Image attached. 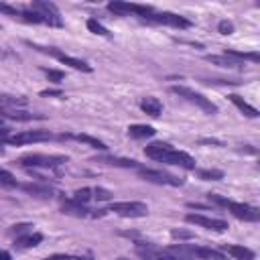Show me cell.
<instances>
[{"mask_svg":"<svg viewBox=\"0 0 260 260\" xmlns=\"http://www.w3.org/2000/svg\"><path fill=\"white\" fill-rule=\"evenodd\" d=\"M144 154L152 160H158V162H165V165H175V167H181V169H187V171H193L195 169V158L185 152V150H177L173 148L169 142H150L144 146Z\"/></svg>","mask_w":260,"mask_h":260,"instance_id":"6da1fadb","label":"cell"},{"mask_svg":"<svg viewBox=\"0 0 260 260\" xmlns=\"http://www.w3.org/2000/svg\"><path fill=\"white\" fill-rule=\"evenodd\" d=\"M69 158L63 154H41V152H28L22 154L16 162L24 169H55L59 165H65Z\"/></svg>","mask_w":260,"mask_h":260,"instance_id":"7a4b0ae2","label":"cell"},{"mask_svg":"<svg viewBox=\"0 0 260 260\" xmlns=\"http://www.w3.org/2000/svg\"><path fill=\"white\" fill-rule=\"evenodd\" d=\"M169 91L175 93V95H179V98H183V100H187V102H191V104H195L197 108H201V110L207 112V114H215V112H217V106H215L209 98H205L203 93H199V91H195V89H191V87H185V85H171Z\"/></svg>","mask_w":260,"mask_h":260,"instance_id":"3957f363","label":"cell"},{"mask_svg":"<svg viewBox=\"0 0 260 260\" xmlns=\"http://www.w3.org/2000/svg\"><path fill=\"white\" fill-rule=\"evenodd\" d=\"M108 10L112 14H118V16H140L142 20H148V16L154 12L152 6H144V4H132V2H110L108 4Z\"/></svg>","mask_w":260,"mask_h":260,"instance_id":"277c9868","label":"cell"},{"mask_svg":"<svg viewBox=\"0 0 260 260\" xmlns=\"http://www.w3.org/2000/svg\"><path fill=\"white\" fill-rule=\"evenodd\" d=\"M106 211H112L120 217H146L148 205L142 201H118V203H112Z\"/></svg>","mask_w":260,"mask_h":260,"instance_id":"5b68a950","label":"cell"},{"mask_svg":"<svg viewBox=\"0 0 260 260\" xmlns=\"http://www.w3.org/2000/svg\"><path fill=\"white\" fill-rule=\"evenodd\" d=\"M138 175L144 179V181H150V183H156V185H171V187H181L185 181L177 175H171L167 171H156V169H138Z\"/></svg>","mask_w":260,"mask_h":260,"instance_id":"8992f818","label":"cell"},{"mask_svg":"<svg viewBox=\"0 0 260 260\" xmlns=\"http://www.w3.org/2000/svg\"><path fill=\"white\" fill-rule=\"evenodd\" d=\"M30 8L35 12H39V16L43 18V24H51V26H63L61 20V12L53 2H32Z\"/></svg>","mask_w":260,"mask_h":260,"instance_id":"52a82bcc","label":"cell"},{"mask_svg":"<svg viewBox=\"0 0 260 260\" xmlns=\"http://www.w3.org/2000/svg\"><path fill=\"white\" fill-rule=\"evenodd\" d=\"M134 248L142 260H173L169 256L167 248H160L152 242H134Z\"/></svg>","mask_w":260,"mask_h":260,"instance_id":"ba28073f","label":"cell"},{"mask_svg":"<svg viewBox=\"0 0 260 260\" xmlns=\"http://www.w3.org/2000/svg\"><path fill=\"white\" fill-rule=\"evenodd\" d=\"M146 22H156V24H167V26H175V28H189L191 20H187L185 16H179L175 12H152L148 16Z\"/></svg>","mask_w":260,"mask_h":260,"instance_id":"9c48e42d","label":"cell"},{"mask_svg":"<svg viewBox=\"0 0 260 260\" xmlns=\"http://www.w3.org/2000/svg\"><path fill=\"white\" fill-rule=\"evenodd\" d=\"M225 209H228V211H230L234 217L244 219V221H258V219H260V211H258L256 207L248 205V203H238V201L228 199Z\"/></svg>","mask_w":260,"mask_h":260,"instance_id":"30bf717a","label":"cell"},{"mask_svg":"<svg viewBox=\"0 0 260 260\" xmlns=\"http://www.w3.org/2000/svg\"><path fill=\"white\" fill-rule=\"evenodd\" d=\"M185 221L195 223V225H201V228L211 230V232H225V230H228V221H225V219L207 217V215H201V213H187V215H185Z\"/></svg>","mask_w":260,"mask_h":260,"instance_id":"8fae6325","label":"cell"},{"mask_svg":"<svg viewBox=\"0 0 260 260\" xmlns=\"http://www.w3.org/2000/svg\"><path fill=\"white\" fill-rule=\"evenodd\" d=\"M51 138L53 134L49 130H24L14 136H8V142L10 144H32V142H47Z\"/></svg>","mask_w":260,"mask_h":260,"instance_id":"7c38bea8","label":"cell"},{"mask_svg":"<svg viewBox=\"0 0 260 260\" xmlns=\"http://www.w3.org/2000/svg\"><path fill=\"white\" fill-rule=\"evenodd\" d=\"M22 191L35 195V197H41V199H49L55 195V189L51 185H47L45 181H39V183H24V185H18Z\"/></svg>","mask_w":260,"mask_h":260,"instance_id":"4fadbf2b","label":"cell"},{"mask_svg":"<svg viewBox=\"0 0 260 260\" xmlns=\"http://www.w3.org/2000/svg\"><path fill=\"white\" fill-rule=\"evenodd\" d=\"M0 118H10V120H18V122H26V120H35L41 118L37 114H30L22 108H2L0 106Z\"/></svg>","mask_w":260,"mask_h":260,"instance_id":"5bb4252c","label":"cell"},{"mask_svg":"<svg viewBox=\"0 0 260 260\" xmlns=\"http://www.w3.org/2000/svg\"><path fill=\"white\" fill-rule=\"evenodd\" d=\"M57 138H59V140H69V138H73V140H79V142L89 144L91 148H98V150H108L106 142H102L100 138H93V136H89V134H61V136H57Z\"/></svg>","mask_w":260,"mask_h":260,"instance_id":"9a60e30c","label":"cell"},{"mask_svg":"<svg viewBox=\"0 0 260 260\" xmlns=\"http://www.w3.org/2000/svg\"><path fill=\"white\" fill-rule=\"evenodd\" d=\"M43 242V234L41 232H28V234H24V236H18L16 240H14V246L18 248V250H24V248H35V246H39Z\"/></svg>","mask_w":260,"mask_h":260,"instance_id":"2e32d148","label":"cell"},{"mask_svg":"<svg viewBox=\"0 0 260 260\" xmlns=\"http://www.w3.org/2000/svg\"><path fill=\"white\" fill-rule=\"evenodd\" d=\"M138 106H140V110H142L144 114H148V116H152V118L160 116V112H162V104H160L156 98H152V95L142 98Z\"/></svg>","mask_w":260,"mask_h":260,"instance_id":"e0dca14e","label":"cell"},{"mask_svg":"<svg viewBox=\"0 0 260 260\" xmlns=\"http://www.w3.org/2000/svg\"><path fill=\"white\" fill-rule=\"evenodd\" d=\"M61 209H63V213L75 215V217H85V215H89L87 205H83V203H79V201H75V199H67Z\"/></svg>","mask_w":260,"mask_h":260,"instance_id":"ac0fdd59","label":"cell"},{"mask_svg":"<svg viewBox=\"0 0 260 260\" xmlns=\"http://www.w3.org/2000/svg\"><path fill=\"white\" fill-rule=\"evenodd\" d=\"M195 260H228V256L207 246H195Z\"/></svg>","mask_w":260,"mask_h":260,"instance_id":"d6986e66","label":"cell"},{"mask_svg":"<svg viewBox=\"0 0 260 260\" xmlns=\"http://www.w3.org/2000/svg\"><path fill=\"white\" fill-rule=\"evenodd\" d=\"M228 98H230V102H232L244 116H248V118H258V110H256L254 106H250L248 102H244V98H240L238 93H230Z\"/></svg>","mask_w":260,"mask_h":260,"instance_id":"ffe728a7","label":"cell"},{"mask_svg":"<svg viewBox=\"0 0 260 260\" xmlns=\"http://www.w3.org/2000/svg\"><path fill=\"white\" fill-rule=\"evenodd\" d=\"M154 128L148 126V124H132L128 126V136L136 138V140H142V138H152L154 136Z\"/></svg>","mask_w":260,"mask_h":260,"instance_id":"44dd1931","label":"cell"},{"mask_svg":"<svg viewBox=\"0 0 260 260\" xmlns=\"http://www.w3.org/2000/svg\"><path fill=\"white\" fill-rule=\"evenodd\" d=\"M98 162L112 165V167H124V169H140V165L134 158H120V156H100Z\"/></svg>","mask_w":260,"mask_h":260,"instance_id":"7402d4cb","label":"cell"},{"mask_svg":"<svg viewBox=\"0 0 260 260\" xmlns=\"http://www.w3.org/2000/svg\"><path fill=\"white\" fill-rule=\"evenodd\" d=\"M225 250H228V254H230L234 260H254V258H256L254 250H250V248H246V246L232 244V246H225Z\"/></svg>","mask_w":260,"mask_h":260,"instance_id":"603a6c76","label":"cell"},{"mask_svg":"<svg viewBox=\"0 0 260 260\" xmlns=\"http://www.w3.org/2000/svg\"><path fill=\"white\" fill-rule=\"evenodd\" d=\"M205 59H207L209 63H213V65H217V67H225V69H238V67H242L240 61H236V59H232V57H228V55H207Z\"/></svg>","mask_w":260,"mask_h":260,"instance_id":"cb8c5ba5","label":"cell"},{"mask_svg":"<svg viewBox=\"0 0 260 260\" xmlns=\"http://www.w3.org/2000/svg\"><path fill=\"white\" fill-rule=\"evenodd\" d=\"M225 55L228 57H232V59H236V61H252V63H258L260 61V55L256 53V51H250V53H244V51H236V49H228L225 51Z\"/></svg>","mask_w":260,"mask_h":260,"instance_id":"d4e9b609","label":"cell"},{"mask_svg":"<svg viewBox=\"0 0 260 260\" xmlns=\"http://www.w3.org/2000/svg\"><path fill=\"white\" fill-rule=\"evenodd\" d=\"M0 106L2 108H24L26 106V100L24 98H18V95H0Z\"/></svg>","mask_w":260,"mask_h":260,"instance_id":"484cf974","label":"cell"},{"mask_svg":"<svg viewBox=\"0 0 260 260\" xmlns=\"http://www.w3.org/2000/svg\"><path fill=\"white\" fill-rule=\"evenodd\" d=\"M87 28H89V32H93V35H100V37H112V32L98 20V18H87Z\"/></svg>","mask_w":260,"mask_h":260,"instance_id":"4316f807","label":"cell"},{"mask_svg":"<svg viewBox=\"0 0 260 260\" xmlns=\"http://www.w3.org/2000/svg\"><path fill=\"white\" fill-rule=\"evenodd\" d=\"M197 175L203 181H219V179H223V171H219V169H199Z\"/></svg>","mask_w":260,"mask_h":260,"instance_id":"83f0119b","label":"cell"},{"mask_svg":"<svg viewBox=\"0 0 260 260\" xmlns=\"http://www.w3.org/2000/svg\"><path fill=\"white\" fill-rule=\"evenodd\" d=\"M91 197H93V189H91V187H83V189H77V191L73 193V197H71V199H75V201H79V203H83V205H85Z\"/></svg>","mask_w":260,"mask_h":260,"instance_id":"f1b7e54d","label":"cell"},{"mask_svg":"<svg viewBox=\"0 0 260 260\" xmlns=\"http://www.w3.org/2000/svg\"><path fill=\"white\" fill-rule=\"evenodd\" d=\"M0 187H18V183L10 171L0 169Z\"/></svg>","mask_w":260,"mask_h":260,"instance_id":"f546056e","label":"cell"},{"mask_svg":"<svg viewBox=\"0 0 260 260\" xmlns=\"http://www.w3.org/2000/svg\"><path fill=\"white\" fill-rule=\"evenodd\" d=\"M0 14L12 16V18H20V8L10 6V4H6V2H0Z\"/></svg>","mask_w":260,"mask_h":260,"instance_id":"4dcf8cb0","label":"cell"},{"mask_svg":"<svg viewBox=\"0 0 260 260\" xmlns=\"http://www.w3.org/2000/svg\"><path fill=\"white\" fill-rule=\"evenodd\" d=\"M171 238H175V240H193V238H195V234H193V232H189V230L175 228V230H171Z\"/></svg>","mask_w":260,"mask_h":260,"instance_id":"1f68e13d","label":"cell"},{"mask_svg":"<svg viewBox=\"0 0 260 260\" xmlns=\"http://www.w3.org/2000/svg\"><path fill=\"white\" fill-rule=\"evenodd\" d=\"M30 228H32V223H14V225L10 228V234L18 238V236L28 234V232H30Z\"/></svg>","mask_w":260,"mask_h":260,"instance_id":"d6a6232c","label":"cell"},{"mask_svg":"<svg viewBox=\"0 0 260 260\" xmlns=\"http://www.w3.org/2000/svg\"><path fill=\"white\" fill-rule=\"evenodd\" d=\"M112 191L110 189H104V187H93V197L98 199V201H108V199H112Z\"/></svg>","mask_w":260,"mask_h":260,"instance_id":"836d02e7","label":"cell"},{"mask_svg":"<svg viewBox=\"0 0 260 260\" xmlns=\"http://www.w3.org/2000/svg\"><path fill=\"white\" fill-rule=\"evenodd\" d=\"M45 75H47V79L53 81V83H59V81H63V77H65V73L59 71V69H45Z\"/></svg>","mask_w":260,"mask_h":260,"instance_id":"e575fe53","label":"cell"},{"mask_svg":"<svg viewBox=\"0 0 260 260\" xmlns=\"http://www.w3.org/2000/svg\"><path fill=\"white\" fill-rule=\"evenodd\" d=\"M217 30H219L221 35H232V32H234V22H232V20H221V22L217 24Z\"/></svg>","mask_w":260,"mask_h":260,"instance_id":"d590c367","label":"cell"},{"mask_svg":"<svg viewBox=\"0 0 260 260\" xmlns=\"http://www.w3.org/2000/svg\"><path fill=\"white\" fill-rule=\"evenodd\" d=\"M199 144H211V146H223V142H221V140H217V138H201V140H199Z\"/></svg>","mask_w":260,"mask_h":260,"instance_id":"8d00e7d4","label":"cell"},{"mask_svg":"<svg viewBox=\"0 0 260 260\" xmlns=\"http://www.w3.org/2000/svg\"><path fill=\"white\" fill-rule=\"evenodd\" d=\"M43 260H73V256H67V254H53V256H47Z\"/></svg>","mask_w":260,"mask_h":260,"instance_id":"74e56055","label":"cell"},{"mask_svg":"<svg viewBox=\"0 0 260 260\" xmlns=\"http://www.w3.org/2000/svg\"><path fill=\"white\" fill-rule=\"evenodd\" d=\"M41 95H57V98H61L63 91L61 89H45V91H41Z\"/></svg>","mask_w":260,"mask_h":260,"instance_id":"f35d334b","label":"cell"},{"mask_svg":"<svg viewBox=\"0 0 260 260\" xmlns=\"http://www.w3.org/2000/svg\"><path fill=\"white\" fill-rule=\"evenodd\" d=\"M0 260H12L10 252H6V250H0Z\"/></svg>","mask_w":260,"mask_h":260,"instance_id":"ab89813d","label":"cell"},{"mask_svg":"<svg viewBox=\"0 0 260 260\" xmlns=\"http://www.w3.org/2000/svg\"><path fill=\"white\" fill-rule=\"evenodd\" d=\"M2 152H4V146H2V144H0V154H2Z\"/></svg>","mask_w":260,"mask_h":260,"instance_id":"60d3db41","label":"cell"},{"mask_svg":"<svg viewBox=\"0 0 260 260\" xmlns=\"http://www.w3.org/2000/svg\"><path fill=\"white\" fill-rule=\"evenodd\" d=\"M118 260H126V258H118Z\"/></svg>","mask_w":260,"mask_h":260,"instance_id":"b9f144b4","label":"cell"}]
</instances>
